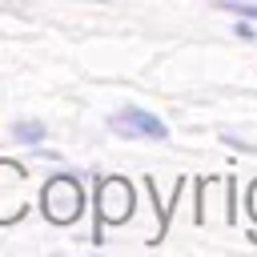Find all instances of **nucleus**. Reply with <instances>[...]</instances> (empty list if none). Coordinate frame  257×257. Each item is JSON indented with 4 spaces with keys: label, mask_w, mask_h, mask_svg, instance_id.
<instances>
[{
    "label": "nucleus",
    "mask_w": 257,
    "mask_h": 257,
    "mask_svg": "<svg viewBox=\"0 0 257 257\" xmlns=\"http://www.w3.org/2000/svg\"><path fill=\"white\" fill-rule=\"evenodd\" d=\"M80 205H84V193H80V185L72 177H52L44 185V213H48V221L68 225V221H76Z\"/></svg>",
    "instance_id": "1"
},
{
    "label": "nucleus",
    "mask_w": 257,
    "mask_h": 257,
    "mask_svg": "<svg viewBox=\"0 0 257 257\" xmlns=\"http://www.w3.org/2000/svg\"><path fill=\"white\" fill-rule=\"evenodd\" d=\"M96 213H100L108 225H120V221L133 213V185H128V181H120V177L100 181V193H96Z\"/></svg>",
    "instance_id": "2"
},
{
    "label": "nucleus",
    "mask_w": 257,
    "mask_h": 257,
    "mask_svg": "<svg viewBox=\"0 0 257 257\" xmlns=\"http://www.w3.org/2000/svg\"><path fill=\"white\" fill-rule=\"evenodd\" d=\"M217 8H225V12H237V16H245V20H257V4H241V0H221Z\"/></svg>",
    "instance_id": "5"
},
{
    "label": "nucleus",
    "mask_w": 257,
    "mask_h": 257,
    "mask_svg": "<svg viewBox=\"0 0 257 257\" xmlns=\"http://www.w3.org/2000/svg\"><path fill=\"white\" fill-rule=\"evenodd\" d=\"M233 32H237V36H241V40H253V36H257V32H253V24H249V20H241V24H237V28H233Z\"/></svg>",
    "instance_id": "6"
},
{
    "label": "nucleus",
    "mask_w": 257,
    "mask_h": 257,
    "mask_svg": "<svg viewBox=\"0 0 257 257\" xmlns=\"http://www.w3.org/2000/svg\"><path fill=\"white\" fill-rule=\"evenodd\" d=\"M12 137H16L20 145H36V141H44V124H36V120H16V124H12Z\"/></svg>",
    "instance_id": "4"
},
{
    "label": "nucleus",
    "mask_w": 257,
    "mask_h": 257,
    "mask_svg": "<svg viewBox=\"0 0 257 257\" xmlns=\"http://www.w3.org/2000/svg\"><path fill=\"white\" fill-rule=\"evenodd\" d=\"M249 209H253V217H257V185L249 189Z\"/></svg>",
    "instance_id": "7"
},
{
    "label": "nucleus",
    "mask_w": 257,
    "mask_h": 257,
    "mask_svg": "<svg viewBox=\"0 0 257 257\" xmlns=\"http://www.w3.org/2000/svg\"><path fill=\"white\" fill-rule=\"evenodd\" d=\"M108 124H112L120 137H145V141H165V137H169V124H165L161 116L145 112V108H120Z\"/></svg>",
    "instance_id": "3"
}]
</instances>
